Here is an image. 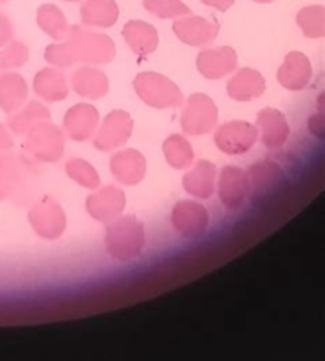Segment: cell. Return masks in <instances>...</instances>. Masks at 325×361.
I'll use <instances>...</instances> for the list:
<instances>
[{
	"mask_svg": "<svg viewBox=\"0 0 325 361\" xmlns=\"http://www.w3.org/2000/svg\"><path fill=\"white\" fill-rule=\"evenodd\" d=\"M44 58L49 65L56 68H69L77 61L73 48L68 39L60 44L46 45L44 51Z\"/></svg>",
	"mask_w": 325,
	"mask_h": 361,
	"instance_id": "cell-33",
	"label": "cell"
},
{
	"mask_svg": "<svg viewBox=\"0 0 325 361\" xmlns=\"http://www.w3.org/2000/svg\"><path fill=\"white\" fill-rule=\"evenodd\" d=\"M256 128L260 130V140L267 148L281 147L290 135L286 116L274 107H265L257 111Z\"/></svg>",
	"mask_w": 325,
	"mask_h": 361,
	"instance_id": "cell-15",
	"label": "cell"
},
{
	"mask_svg": "<svg viewBox=\"0 0 325 361\" xmlns=\"http://www.w3.org/2000/svg\"><path fill=\"white\" fill-rule=\"evenodd\" d=\"M86 206L94 219L98 221H108L122 212L125 206V196L121 189L106 186L94 195H90Z\"/></svg>",
	"mask_w": 325,
	"mask_h": 361,
	"instance_id": "cell-19",
	"label": "cell"
},
{
	"mask_svg": "<svg viewBox=\"0 0 325 361\" xmlns=\"http://www.w3.org/2000/svg\"><path fill=\"white\" fill-rule=\"evenodd\" d=\"M28 61V47L21 41H10L0 49V71L20 68Z\"/></svg>",
	"mask_w": 325,
	"mask_h": 361,
	"instance_id": "cell-32",
	"label": "cell"
},
{
	"mask_svg": "<svg viewBox=\"0 0 325 361\" xmlns=\"http://www.w3.org/2000/svg\"><path fill=\"white\" fill-rule=\"evenodd\" d=\"M266 82L263 75L253 68H241L229 79L227 93L231 99L238 102H249L263 94Z\"/></svg>",
	"mask_w": 325,
	"mask_h": 361,
	"instance_id": "cell-17",
	"label": "cell"
},
{
	"mask_svg": "<svg viewBox=\"0 0 325 361\" xmlns=\"http://www.w3.org/2000/svg\"><path fill=\"white\" fill-rule=\"evenodd\" d=\"M297 24L308 38H321L325 34L324 6H307L297 14Z\"/></svg>",
	"mask_w": 325,
	"mask_h": 361,
	"instance_id": "cell-29",
	"label": "cell"
},
{
	"mask_svg": "<svg viewBox=\"0 0 325 361\" xmlns=\"http://www.w3.org/2000/svg\"><path fill=\"white\" fill-rule=\"evenodd\" d=\"M238 63L236 52L232 47L224 45L217 48H207L197 55V69L200 73L211 80L221 79L234 72Z\"/></svg>",
	"mask_w": 325,
	"mask_h": 361,
	"instance_id": "cell-11",
	"label": "cell"
},
{
	"mask_svg": "<svg viewBox=\"0 0 325 361\" xmlns=\"http://www.w3.org/2000/svg\"><path fill=\"white\" fill-rule=\"evenodd\" d=\"M65 1H80V0H65Z\"/></svg>",
	"mask_w": 325,
	"mask_h": 361,
	"instance_id": "cell-40",
	"label": "cell"
},
{
	"mask_svg": "<svg viewBox=\"0 0 325 361\" xmlns=\"http://www.w3.org/2000/svg\"><path fill=\"white\" fill-rule=\"evenodd\" d=\"M34 230L45 238H56L65 228V214L60 206L51 197H42L30 212Z\"/></svg>",
	"mask_w": 325,
	"mask_h": 361,
	"instance_id": "cell-13",
	"label": "cell"
},
{
	"mask_svg": "<svg viewBox=\"0 0 325 361\" xmlns=\"http://www.w3.org/2000/svg\"><path fill=\"white\" fill-rule=\"evenodd\" d=\"M257 134L259 130L256 126L243 120H232L218 127L214 135V142L219 151L229 155H239L253 147Z\"/></svg>",
	"mask_w": 325,
	"mask_h": 361,
	"instance_id": "cell-6",
	"label": "cell"
},
{
	"mask_svg": "<svg viewBox=\"0 0 325 361\" xmlns=\"http://www.w3.org/2000/svg\"><path fill=\"white\" fill-rule=\"evenodd\" d=\"M217 120L218 109L212 99L204 93H193L186 102L180 124L184 133L203 135L215 127Z\"/></svg>",
	"mask_w": 325,
	"mask_h": 361,
	"instance_id": "cell-5",
	"label": "cell"
},
{
	"mask_svg": "<svg viewBox=\"0 0 325 361\" xmlns=\"http://www.w3.org/2000/svg\"><path fill=\"white\" fill-rule=\"evenodd\" d=\"M311 75L310 59L300 51H291L277 71V80L288 90H301L308 85Z\"/></svg>",
	"mask_w": 325,
	"mask_h": 361,
	"instance_id": "cell-16",
	"label": "cell"
},
{
	"mask_svg": "<svg viewBox=\"0 0 325 361\" xmlns=\"http://www.w3.org/2000/svg\"><path fill=\"white\" fill-rule=\"evenodd\" d=\"M66 173L84 188H97L100 183L96 169L82 158H72L65 165Z\"/></svg>",
	"mask_w": 325,
	"mask_h": 361,
	"instance_id": "cell-31",
	"label": "cell"
},
{
	"mask_svg": "<svg viewBox=\"0 0 325 361\" xmlns=\"http://www.w3.org/2000/svg\"><path fill=\"white\" fill-rule=\"evenodd\" d=\"M163 154L167 164L176 169L189 168L194 159L190 142L180 134H172L163 142Z\"/></svg>",
	"mask_w": 325,
	"mask_h": 361,
	"instance_id": "cell-28",
	"label": "cell"
},
{
	"mask_svg": "<svg viewBox=\"0 0 325 361\" xmlns=\"http://www.w3.org/2000/svg\"><path fill=\"white\" fill-rule=\"evenodd\" d=\"M110 168L117 180L125 185L138 183L146 171L145 157L132 148L115 152L110 159Z\"/></svg>",
	"mask_w": 325,
	"mask_h": 361,
	"instance_id": "cell-18",
	"label": "cell"
},
{
	"mask_svg": "<svg viewBox=\"0 0 325 361\" xmlns=\"http://www.w3.org/2000/svg\"><path fill=\"white\" fill-rule=\"evenodd\" d=\"M172 224L186 238L200 237L208 226L205 207L193 200H180L172 212Z\"/></svg>",
	"mask_w": 325,
	"mask_h": 361,
	"instance_id": "cell-8",
	"label": "cell"
},
{
	"mask_svg": "<svg viewBox=\"0 0 325 361\" xmlns=\"http://www.w3.org/2000/svg\"><path fill=\"white\" fill-rule=\"evenodd\" d=\"M144 7L159 18H179L190 16V8L181 0H142Z\"/></svg>",
	"mask_w": 325,
	"mask_h": 361,
	"instance_id": "cell-30",
	"label": "cell"
},
{
	"mask_svg": "<svg viewBox=\"0 0 325 361\" xmlns=\"http://www.w3.org/2000/svg\"><path fill=\"white\" fill-rule=\"evenodd\" d=\"M98 120L100 116L94 106L89 103H77L66 111L63 127L72 140L84 141L94 134Z\"/></svg>",
	"mask_w": 325,
	"mask_h": 361,
	"instance_id": "cell-14",
	"label": "cell"
},
{
	"mask_svg": "<svg viewBox=\"0 0 325 361\" xmlns=\"http://www.w3.org/2000/svg\"><path fill=\"white\" fill-rule=\"evenodd\" d=\"M249 190L255 200H263L270 196L284 180L283 169L272 159H262L250 165L246 172Z\"/></svg>",
	"mask_w": 325,
	"mask_h": 361,
	"instance_id": "cell-12",
	"label": "cell"
},
{
	"mask_svg": "<svg viewBox=\"0 0 325 361\" xmlns=\"http://www.w3.org/2000/svg\"><path fill=\"white\" fill-rule=\"evenodd\" d=\"M217 166L207 161L200 159L191 171L183 178V186L187 193L198 199H208L214 193Z\"/></svg>",
	"mask_w": 325,
	"mask_h": 361,
	"instance_id": "cell-23",
	"label": "cell"
},
{
	"mask_svg": "<svg viewBox=\"0 0 325 361\" xmlns=\"http://www.w3.org/2000/svg\"><path fill=\"white\" fill-rule=\"evenodd\" d=\"M144 243V224L132 216L121 217L107 228V250L118 259H129L139 255Z\"/></svg>",
	"mask_w": 325,
	"mask_h": 361,
	"instance_id": "cell-3",
	"label": "cell"
},
{
	"mask_svg": "<svg viewBox=\"0 0 325 361\" xmlns=\"http://www.w3.org/2000/svg\"><path fill=\"white\" fill-rule=\"evenodd\" d=\"M49 118H51L49 109L41 102L31 100L21 110L11 114L7 118V124L13 133L21 135V134H27V131L37 123L46 121Z\"/></svg>",
	"mask_w": 325,
	"mask_h": 361,
	"instance_id": "cell-26",
	"label": "cell"
},
{
	"mask_svg": "<svg viewBox=\"0 0 325 361\" xmlns=\"http://www.w3.org/2000/svg\"><path fill=\"white\" fill-rule=\"evenodd\" d=\"M132 85L141 100L151 107H177L183 102L179 86L158 72H141L135 76Z\"/></svg>",
	"mask_w": 325,
	"mask_h": 361,
	"instance_id": "cell-2",
	"label": "cell"
},
{
	"mask_svg": "<svg viewBox=\"0 0 325 361\" xmlns=\"http://www.w3.org/2000/svg\"><path fill=\"white\" fill-rule=\"evenodd\" d=\"M310 130L315 135L322 137V134H324V118H322V114L319 116V120H317V116L311 117V120H310Z\"/></svg>",
	"mask_w": 325,
	"mask_h": 361,
	"instance_id": "cell-38",
	"label": "cell"
},
{
	"mask_svg": "<svg viewBox=\"0 0 325 361\" xmlns=\"http://www.w3.org/2000/svg\"><path fill=\"white\" fill-rule=\"evenodd\" d=\"M7 0H0V4H3V3H6Z\"/></svg>",
	"mask_w": 325,
	"mask_h": 361,
	"instance_id": "cell-41",
	"label": "cell"
},
{
	"mask_svg": "<svg viewBox=\"0 0 325 361\" xmlns=\"http://www.w3.org/2000/svg\"><path fill=\"white\" fill-rule=\"evenodd\" d=\"M253 1H256V3H272L274 0H253Z\"/></svg>",
	"mask_w": 325,
	"mask_h": 361,
	"instance_id": "cell-39",
	"label": "cell"
},
{
	"mask_svg": "<svg viewBox=\"0 0 325 361\" xmlns=\"http://www.w3.org/2000/svg\"><path fill=\"white\" fill-rule=\"evenodd\" d=\"M132 127L134 121L129 113L118 109L113 110L104 117L93 144L100 151H111L128 141Z\"/></svg>",
	"mask_w": 325,
	"mask_h": 361,
	"instance_id": "cell-7",
	"label": "cell"
},
{
	"mask_svg": "<svg viewBox=\"0 0 325 361\" xmlns=\"http://www.w3.org/2000/svg\"><path fill=\"white\" fill-rule=\"evenodd\" d=\"M249 180L242 168L227 165L221 169L218 179V196L228 209H239L248 199Z\"/></svg>",
	"mask_w": 325,
	"mask_h": 361,
	"instance_id": "cell-10",
	"label": "cell"
},
{
	"mask_svg": "<svg viewBox=\"0 0 325 361\" xmlns=\"http://www.w3.org/2000/svg\"><path fill=\"white\" fill-rule=\"evenodd\" d=\"M72 89L82 97L100 99L108 92L107 75L91 66H82L70 75Z\"/></svg>",
	"mask_w": 325,
	"mask_h": 361,
	"instance_id": "cell-21",
	"label": "cell"
},
{
	"mask_svg": "<svg viewBox=\"0 0 325 361\" xmlns=\"http://www.w3.org/2000/svg\"><path fill=\"white\" fill-rule=\"evenodd\" d=\"M172 28L181 42L193 47H201L217 38L219 24L198 16H183L174 20Z\"/></svg>",
	"mask_w": 325,
	"mask_h": 361,
	"instance_id": "cell-9",
	"label": "cell"
},
{
	"mask_svg": "<svg viewBox=\"0 0 325 361\" xmlns=\"http://www.w3.org/2000/svg\"><path fill=\"white\" fill-rule=\"evenodd\" d=\"M11 147H13V138L10 137L6 127L0 124V152L8 151Z\"/></svg>",
	"mask_w": 325,
	"mask_h": 361,
	"instance_id": "cell-36",
	"label": "cell"
},
{
	"mask_svg": "<svg viewBox=\"0 0 325 361\" xmlns=\"http://www.w3.org/2000/svg\"><path fill=\"white\" fill-rule=\"evenodd\" d=\"M68 41L70 42L77 61L90 65H104L114 59L115 45L107 35L83 28L77 24L69 27Z\"/></svg>",
	"mask_w": 325,
	"mask_h": 361,
	"instance_id": "cell-1",
	"label": "cell"
},
{
	"mask_svg": "<svg viewBox=\"0 0 325 361\" xmlns=\"http://www.w3.org/2000/svg\"><path fill=\"white\" fill-rule=\"evenodd\" d=\"M37 24L44 32L56 41L66 38L69 34V25L65 14L52 3H45L38 7Z\"/></svg>",
	"mask_w": 325,
	"mask_h": 361,
	"instance_id": "cell-27",
	"label": "cell"
},
{
	"mask_svg": "<svg viewBox=\"0 0 325 361\" xmlns=\"http://www.w3.org/2000/svg\"><path fill=\"white\" fill-rule=\"evenodd\" d=\"M28 96V85L17 72H0V107L6 113L17 111Z\"/></svg>",
	"mask_w": 325,
	"mask_h": 361,
	"instance_id": "cell-24",
	"label": "cell"
},
{
	"mask_svg": "<svg viewBox=\"0 0 325 361\" xmlns=\"http://www.w3.org/2000/svg\"><path fill=\"white\" fill-rule=\"evenodd\" d=\"M13 39V24L10 18L0 13V48Z\"/></svg>",
	"mask_w": 325,
	"mask_h": 361,
	"instance_id": "cell-35",
	"label": "cell"
},
{
	"mask_svg": "<svg viewBox=\"0 0 325 361\" xmlns=\"http://www.w3.org/2000/svg\"><path fill=\"white\" fill-rule=\"evenodd\" d=\"M118 6L114 0H86L80 6V20L84 25L108 28L118 20Z\"/></svg>",
	"mask_w": 325,
	"mask_h": 361,
	"instance_id": "cell-25",
	"label": "cell"
},
{
	"mask_svg": "<svg viewBox=\"0 0 325 361\" xmlns=\"http://www.w3.org/2000/svg\"><path fill=\"white\" fill-rule=\"evenodd\" d=\"M201 1L210 7L219 10V11H225L234 4L235 0H201Z\"/></svg>",
	"mask_w": 325,
	"mask_h": 361,
	"instance_id": "cell-37",
	"label": "cell"
},
{
	"mask_svg": "<svg viewBox=\"0 0 325 361\" xmlns=\"http://www.w3.org/2000/svg\"><path fill=\"white\" fill-rule=\"evenodd\" d=\"M34 92L45 102L53 103L66 99L69 85L66 76L55 68H44L34 76Z\"/></svg>",
	"mask_w": 325,
	"mask_h": 361,
	"instance_id": "cell-22",
	"label": "cell"
},
{
	"mask_svg": "<svg viewBox=\"0 0 325 361\" xmlns=\"http://www.w3.org/2000/svg\"><path fill=\"white\" fill-rule=\"evenodd\" d=\"M20 178L18 162L13 155L0 157V199L7 197Z\"/></svg>",
	"mask_w": 325,
	"mask_h": 361,
	"instance_id": "cell-34",
	"label": "cell"
},
{
	"mask_svg": "<svg viewBox=\"0 0 325 361\" xmlns=\"http://www.w3.org/2000/svg\"><path fill=\"white\" fill-rule=\"evenodd\" d=\"M24 147L37 159L55 162L63 155L65 137L55 124L48 120L39 121L27 131Z\"/></svg>",
	"mask_w": 325,
	"mask_h": 361,
	"instance_id": "cell-4",
	"label": "cell"
},
{
	"mask_svg": "<svg viewBox=\"0 0 325 361\" xmlns=\"http://www.w3.org/2000/svg\"><path fill=\"white\" fill-rule=\"evenodd\" d=\"M122 37L138 56L152 54L159 44L156 28L142 20H129L125 23L122 27Z\"/></svg>",
	"mask_w": 325,
	"mask_h": 361,
	"instance_id": "cell-20",
	"label": "cell"
}]
</instances>
